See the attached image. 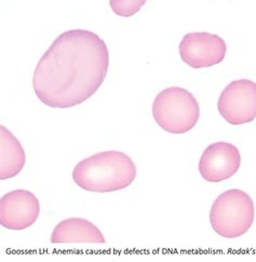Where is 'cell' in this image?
<instances>
[{
    "label": "cell",
    "instance_id": "cell-1",
    "mask_svg": "<svg viewBox=\"0 0 256 262\" xmlns=\"http://www.w3.org/2000/svg\"><path fill=\"white\" fill-rule=\"evenodd\" d=\"M108 67L109 52L103 39L86 29L67 30L40 58L33 88L46 106L70 108L96 93Z\"/></svg>",
    "mask_w": 256,
    "mask_h": 262
},
{
    "label": "cell",
    "instance_id": "cell-2",
    "mask_svg": "<svg viewBox=\"0 0 256 262\" xmlns=\"http://www.w3.org/2000/svg\"><path fill=\"white\" fill-rule=\"evenodd\" d=\"M135 177L136 166L133 160L115 150L81 160L73 170V179L78 187L99 193L126 189Z\"/></svg>",
    "mask_w": 256,
    "mask_h": 262
},
{
    "label": "cell",
    "instance_id": "cell-3",
    "mask_svg": "<svg viewBox=\"0 0 256 262\" xmlns=\"http://www.w3.org/2000/svg\"><path fill=\"white\" fill-rule=\"evenodd\" d=\"M157 124L168 133L184 134L196 126L200 118V107L189 91L171 86L156 96L151 107Z\"/></svg>",
    "mask_w": 256,
    "mask_h": 262
},
{
    "label": "cell",
    "instance_id": "cell-4",
    "mask_svg": "<svg viewBox=\"0 0 256 262\" xmlns=\"http://www.w3.org/2000/svg\"><path fill=\"white\" fill-rule=\"evenodd\" d=\"M254 218L253 200L239 189H231L220 194L210 210L213 230L225 238H237L248 233Z\"/></svg>",
    "mask_w": 256,
    "mask_h": 262
},
{
    "label": "cell",
    "instance_id": "cell-5",
    "mask_svg": "<svg viewBox=\"0 0 256 262\" xmlns=\"http://www.w3.org/2000/svg\"><path fill=\"white\" fill-rule=\"evenodd\" d=\"M218 109L232 125L252 122L256 118V82L248 79L230 82L220 95Z\"/></svg>",
    "mask_w": 256,
    "mask_h": 262
},
{
    "label": "cell",
    "instance_id": "cell-6",
    "mask_svg": "<svg viewBox=\"0 0 256 262\" xmlns=\"http://www.w3.org/2000/svg\"><path fill=\"white\" fill-rule=\"evenodd\" d=\"M182 60L194 69L208 68L222 63L227 46L220 36L210 33H189L179 47Z\"/></svg>",
    "mask_w": 256,
    "mask_h": 262
},
{
    "label": "cell",
    "instance_id": "cell-7",
    "mask_svg": "<svg viewBox=\"0 0 256 262\" xmlns=\"http://www.w3.org/2000/svg\"><path fill=\"white\" fill-rule=\"evenodd\" d=\"M40 203L35 194L17 189L0 199V224L9 230L32 227L39 217Z\"/></svg>",
    "mask_w": 256,
    "mask_h": 262
},
{
    "label": "cell",
    "instance_id": "cell-8",
    "mask_svg": "<svg viewBox=\"0 0 256 262\" xmlns=\"http://www.w3.org/2000/svg\"><path fill=\"white\" fill-rule=\"evenodd\" d=\"M240 164L239 149L230 143L219 142L203 151L199 161V173L208 183H221L237 173Z\"/></svg>",
    "mask_w": 256,
    "mask_h": 262
},
{
    "label": "cell",
    "instance_id": "cell-9",
    "mask_svg": "<svg viewBox=\"0 0 256 262\" xmlns=\"http://www.w3.org/2000/svg\"><path fill=\"white\" fill-rule=\"evenodd\" d=\"M51 243H106L101 230L84 218L65 219L54 228Z\"/></svg>",
    "mask_w": 256,
    "mask_h": 262
},
{
    "label": "cell",
    "instance_id": "cell-10",
    "mask_svg": "<svg viewBox=\"0 0 256 262\" xmlns=\"http://www.w3.org/2000/svg\"><path fill=\"white\" fill-rule=\"evenodd\" d=\"M25 151L18 139L4 125L0 126V179L12 178L22 172Z\"/></svg>",
    "mask_w": 256,
    "mask_h": 262
},
{
    "label": "cell",
    "instance_id": "cell-11",
    "mask_svg": "<svg viewBox=\"0 0 256 262\" xmlns=\"http://www.w3.org/2000/svg\"><path fill=\"white\" fill-rule=\"evenodd\" d=\"M148 0H109V6L116 15L130 17L135 15Z\"/></svg>",
    "mask_w": 256,
    "mask_h": 262
}]
</instances>
